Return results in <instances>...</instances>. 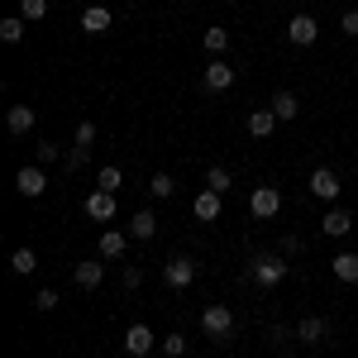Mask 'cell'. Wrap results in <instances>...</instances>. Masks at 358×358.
<instances>
[{
	"instance_id": "obj_3",
	"label": "cell",
	"mask_w": 358,
	"mask_h": 358,
	"mask_svg": "<svg viewBox=\"0 0 358 358\" xmlns=\"http://www.w3.org/2000/svg\"><path fill=\"white\" fill-rule=\"evenodd\" d=\"M163 282L172 287V292H187L196 282V258H187V253H172L163 263Z\"/></svg>"
},
{
	"instance_id": "obj_17",
	"label": "cell",
	"mask_w": 358,
	"mask_h": 358,
	"mask_svg": "<svg viewBox=\"0 0 358 358\" xmlns=\"http://www.w3.org/2000/svg\"><path fill=\"white\" fill-rule=\"evenodd\" d=\"M110 24H115V20H110L106 5H86V10H82V29H86V34H110Z\"/></svg>"
},
{
	"instance_id": "obj_25",
	"label": "cell",
	"mask_w": 358,
	"mask_h": 358,
	"mask_svg": "<svg viewBox=\"0 0 358 358\" xmlns=\"http://www.w3.org/2000/svg\"><path fill=\"white\" fill-rule=\"evenodd\" d=\"M201 43H206V53H215V57H220L224 48H229V29H220V24H215V29H206V38H201Z\"/></svg>"
},
{
	"instance_id": "obj_7",
	"label": "cell",
	"mask_w": 358,
	"mask_h": 358,
	"mask_svg": "<svg viewBox=\"0 0 358 358\" xmlns=\"http://www.w3.org/2000/svg\"><path fill=\"white\" fill-rule=\"evenodd\" d=\"M287 38H292L296 48H310V43L320 38V24H315V15H292V20H287Z\"/></svg>"
},
{
	"instance_id": "obj_10",
	"label": "cell",
	"mask_w": 358,
	"mask_h": 358,
	"mask_svg": "<svg viewBox=\"0 0 358 358\" xmlns=\"http://www.w3.org/2000/svg\"><path fill=\"white\" fill-rule=\"evenodd\" d=\"M234 77H239V72H234L229 62H220V57H215V62L201 72V86H206V91H229V86H234Z\"/></svg>"
},
{
	"instance_id": "obj_35",
	"label": "cell",
	"mask_w": 358,
	"mask_h": 358,
	"mask_svg": "<svg viewBox=\"0 0 358 358\" xmlns=\"http://www.w3.org/2000/svg\"><path fill=\"white\" fill-rule=\"evenodd\" d=\"M301 248H306L301 234H287V239H282V253H301Z\"/></svg>"
},
{
	"instance_id": "obj_34",
	"label": "cell",
	"mask_w": 358,
	"mask_h": 358,
	"mask_svg": "<svg viewBox=\"0 0 358 358\" xmlns=\"http://www.w3.org/2000/svg\"><path fill=\"white\" fill-rule=\"evenodd\" d=\"M62 163L72 167V172H77V167H86V148H72V153H62Z\"/></svg>"
},
{
	"instance_id": "obj_11",
	"label": "cell",
	"mask_w": 358,
	"mask_h": 358,
	"mask_svg": "<svg viewBox=\"0 0 358 358\" xmlns=\"http://www.w3.org/2000/svg\"><path fill=\"white\" fill-rule=\"evenodd\" d=\"M72 277H77V287H82V292H96V287L106 282V263H101V258H82Z\"/></svg>"
},
{
	"instance_id": "obj_27",
	"label": "cell",
	"mask_w": 358,
	"mask_h": 358,
	"mask_svg": "<svg viewBox=\"0 0 358 358\" xmlns=\"http://www.w3.org/2000/svg\"><path fill=\"white\" fill-rule=\"evenodd\" d=\"M96 187H101V192H120V187H124V172H120V167H101Z\"/></svg>"
},
{
	"instance_id": "obj_37",
	"label": "cell",
	"mask_w": 358,
	"mask_h": 358,
	"mask_svg": "<svg viewBox=\"0 0 358 358\" xmlns=\"http://www.w3.org/2000/svg\"><path fill=\"white\" fill-rule=\"evenodd\" d=\"M91 5H106V0H91Z\"/></svg>"
},
{
	"instance_id": "obj_32",
	"label": "cell",
	"mask_w": 358,
	"mask_h": 358,
	"mask_svg": "<svg viewBox=\"0 0 358 358\" xmlns=\"http://www.w3.org/2000/svg\"><path fill=\"white\" fill-rule=\"evenodd\" d=\"M57 158H62V148H57L53 138H43V143H38V167H43V163H57Z\"/></svg>"
},
{
	"instance_id": "obj_6",
	"label": "cell",
	"mask_w": 358,
	"mask_h": 358,
	"mask_svg": "<svg viewBox=\"0 0 358 358\" xmlns=\"http://www.w3.org/2000/svg\"><path fill=\"white\" fill-rule=\"evenodd\" d=\"M248 210H253L258 220H273L277 210H282V192H277V187H253V196H248Z\"/></svg>"
},
{
	"instance_id": "obj_24",
	"label": "cell",
	"mask_w": 358,
	"mask_h": 358,
	"mask_svg": "<svg viewBox=\"0 0 358 358\" xmlns=\"http://www.w3.org/2000/svg\"><path fill=\"white\" fill-rule=\"evenodd\" d=\"M10 268H15L20 277H29L34 268H38V253H34V248H15V253H10Z\"/></svg>"
},
{
	"instance_id": "obj_9",
	"label": "cell",
	"mask_w": 358,
	"mask_h": 358,
	"mask_svg": "<svg viewBox=\"0 0 358 358\" xmlns=\"http://www.w3.org/2000/svg\"><path fill=\"white\" fill-rule=\"evenodd\" d=\"M86 215H91V220H115V215H120V206H115V192H101V187H96V192L86 196Z\"/></svg>"
},
{
	"instance_id": "obj_5",
	"label": "cell",
	"mask_w": 358,
	"mask_h": 358,
	"mask_svg": "<svg viewBox=\"0 0 358 358\" xmlns=\"http://www.w3.org/2000/svg\"><path fill=\"white\" fill-rule=\"evenodd\" d=\"M15 192L29 196V201H34V196H43V192H48V172H43L38 163H34V167L24 163L20 172H15Z\"/></svg>"
},
{
	"instance_id": "obj_22",
	"label": "cell",
	"mask_w": 358,
	"mask_h": 358,
	"mask_svg": "<svg viewBox=\"0 0 358 358\" xmlns=\"http://www.w3.org/2000/svg\"><path fill=\"white\" fill-rule=\"evenodd\" d=\"M148 192L158 196V201L177 196V177H172V172H153V177H148Z\"/></svg>"
},
{
	"instance_id": "obj_26",
	"label": "cell",
	"mask_w": 358,
	"mask_h": 358,
	"mask_svg": "<svg viewBox=\"0 0 358 358\" xmlns=\"http://www.w3.org/2000/svg\"><path fill=\"white\" fill-rule=\"evenodd\" d=\"M229 187H234V177H229V172H224V167H210V172H206V192H229Z\"/></svg>"
},
{
	"instance_id": "obj_12",
	"label": "cell",
	"mask_w": 358,
	"mask_h": 358,
	"mask_svg": "<svg viewBox=\"0 0 358 358\" xmlns=\"http://www.w3.org/2000/svg\"><path fill=\"white\" fill-rule=\"evenodd\" d=\"M34 124H38V110H34V106H10V110H5V129H10V134H29Z\"/></svg>"
},
{
	"instance_id": "obj_16",
	"label": "cell",
	"mask_w": 358,
	"mask_h": 358,
	"mask_svg": "<svg viewBox=\"0 0 358 358\" xmlns=\"http://www.w3.org/2000/svg\"><path fill=\"white\" fill-rule=\"evenodd\" d=\"M277 124H282V120L273 115V106H258V110L248 115V134H253V138H268Z\"/></svg>"
},
{
	"instance_id": "obj_18",
	"label": "cell",
	"mask_w": 358,
	"mask_h": 358,
	"mask_svg": "<svg viewBox=\"0 0 358 358\" xmlns=\"http://www.w3.org/2000/svg\"><path fill=\"white\" fill-rule=\"evenodd\" d=\"M153 234H158V215H153V210H138L134 220H129V239H138V244H148Z\"/></svg>"
},
{
	"instance_id": "obj_28",
	"label": "cell",
	"mask_w": 358,
	"mask_h": 358,
	"mask_svg": "<svg viewBox=\"0 0 358 358\" xmlns=\"http://www.w3.org/2000/svg\"><path fill=\"white\" fill-rule=\"evenodd\" d=\"M91 143H96V124L82 120V124H77V134H72V148H86V153H91Z\"/></svg>"
},
{
	"instance_id": "obj_20",
	"label": "cell",
	"mask_w": 358,
	"mask_h": 358,
	"mask_svg": "<svg viewBox=\"0 0 358 358\" xmlns=\"http://www.w3.org/2000/svg\"><path fill=\"white\" fill-rule=\"evenodd\" d=\"M273 115L282 120V124H287V120H296V115H301V101H296V91H277V96H273Z\"/></svg>"
},
{
	"instance_id": "obj_19",
	"label": "cell",
	"mask_w": 358,
	"mask_h": 358,
	"mask_svg": "<svg viewBox=\"0 0 358 358\" xmlns=\"http://www.w3.org/2000/svg\"><path fill=\"white\" fill-rule=\"evenodd\" d=\"M192 215L196 220H220V192H201L192 201Z\"/></svg>"
},
{
	"instance_id": "obj_23",
	"label": "cell",
	"mask_w": 358,
	"mask_h": 358,
	"mask_svg": "<svg viewBox=\"0 0 358 358\" xmlns=\"http://www.w3.org/2000/svg\"><path fill=\"white\" fill-rule=\"evenodd\" d=\"M24 29H29L24 15H10V20H0V38H5V43H20V38H24Z\"/></svg>"
},
{
	"instance_id": "obj_2",
	"label": "cell",
	"mask_w": 358,
	"mask_h": 358,
	"mask_svg": "<svg viewBox=\"0 0 358 358\" xmlns=\"http://www.w3.org/2000/svg\"><path fill=\"white\" fill-rule=\"evenodd\" d=\"M201 330L210 334V339H215V344H229V339H234V310H229V306H206V310H201Z\"/></svg>"
},
{
	"instance_id": "obj_33",
	"label": "cell",
	"mask_w": 358,
	"mask_h": 358,
	"mask_svg": "<svg viewBox=\"0 0 358 358\" xmlns=\"http://www.w3.org/2000/svg\"><path fill=\"white\" fill-rule=\"evenodd\" d=\"M339 34H344V38H358V10H344V20H339Z\"/></svg>"
},
{
	"instance_id": "obj_29",
	"label": "cell",
	"mask_w": 358,
	"mask_h": 358,
	"mask_svg": "<svg viewBox=\"0 0 358 358\" xmlns=\"http://www.w3.org/2000/svg\"><path fill=\"white\" fill-rule=\"evenodd\" d=\"M163 354L167 358H187V334H163Z\"/></svg>"
},
{
	"instance_id": "obj_14",
	"label": "cell",
	"mask_w": 358,
	"mask_h": 358,
	"mask_svg": "<svg viewBox=\"0 0 358 358\" xmlns=\"http://www.w3.org/2000/svg\"><path fill=\"white\" fill-rule=\"evenodd\" d=\"M325 334H330V320H325V315H306V320H296V339H301V344H320Z\"/></svg>"
},
{
	"instance_id": "obj_8",
	"label": "cell",
	"mask_w": 358,
	"mask_h": 358,
	"mask_svg": "<svg viewBox=\"0 0 358 358\" xmlns=\"http://www.w3.org/2000/svg\"><path fill=\"white\" fill-rule=\"evenodd\" d=\"M153 344H158V334L148 330V325H129V330H124V354L129 358H148Z\"/></svg>"
},
{
	"instance_id": "obj_31",
	"label": "cell",
	"mask_w": 358,
	"mask_h": 358,
	"mask_svg": "<svg viewBox=\"0 0 358 358\" xmlns=\"http://www.w3.org/2000/svg\"><path fill=\"white\" fill-rule=\"evenodd\" d=\"M57 301H62V292H53V287H43V292L34 296V310H57Z\"/></svg>"
},
{
	"instance_id": "obj_21",
	"label": "cell",
	"mask_w": 358,
	"mask_h": 358,
	"mask_svg": "<svg viewBox=\"0 0 358 358\" xmlns=\"http://www.w3.org/2000/svg\"><path fill=\"white\" fill-rule=\"evenodd\" d=\"M334 282H358V253H334Z\"/></svg>"
},
{
	"instance_id": "obj_15",
	"label": "cell",
	"mask_w": 358,
	"mask_h": 358,
	"mask_svg": "<svg viewBox=\"0 0 358 358\" xmlns=\"http://www.w3.org/2000/svg\"><path fill=\"white\" fill-rule=\"evenodd\" d=\"M349 229H354V215H349V210H339V206L320 215V234H330V239H339V234H349Z\"/></svg>"
},
{
	"instance_id": "obj_36",
	"label": "cell",
	"mask_w": 358,
	"mask_h": 358,
	"mask_svg": "<svg viewBox=\"0 0 358 358\" xmlns=\"http://www.w3.org/2000/svg\"><path fill=\"white\" fill-rule=\"evenodd\" d=\"M120 282H124V287H129V292H134L138 282H143V273H138V268H124V273H120Z\"/></svg>"
},
{
	"instance_id": "obj_1",
	"label": "cell",
	"mask_w": 358,
	"mask_h": 358,
	"mask_svg": "<svg viewBox=\"0 0 358 358\" xmlns=\"http://www.w3.org/2000/svg\"><path fill=\"white\" fill-rule=\"evenodd\" d=\"M248 277L263 287V292H273V287H282L287 282V258H273V253H258L253 263H248Z\"/></svg>"
},
{
	"instance_id": "obj_30",
	"label": "cell",
	"mask_w": 358,
	"mask_h": 358,
	"mask_svg": "<svg viewBox=\"0 0 358 358\" xmlns=\"http://www.w3.org/2000/svg\"><path fill=\"white\" fill-rule=\"evenodd\" d=\"M20 15H24L29 24H34V20H43V15H48V0H20Z\"/></svg>"
},
{
	"instance_id": "obj_13",
	"label": "cell",
	"mask_w": 358,
	"mask_h": 358,
	"mask_svg": "<svg viewBox=\"0 0 358 358\" xmlns=\"http://www.w3.org/2000/svg\"><path fill=\"white\" fill-rule=\"evenodd\" d=\"M96 248H101V258H124V248H129V229H110V224H106Z\"/></svg>"
},
{
	"instance_id": "obj_4",
	"label": "cell",
	"mask_w": 358,
	"mask_h": 358,
	"mask_svg": "<svg viewBox=\"0 0 358 358\" xmlns=\"http://www.w3.org/2000/svg\"><path fill=\"white\" fill-rule=\"evenodd\" d=\"M306 187H310V196H320V201H339V192H344V182H339L334 167H315Z\"/></svg>"
}]
</instances>
